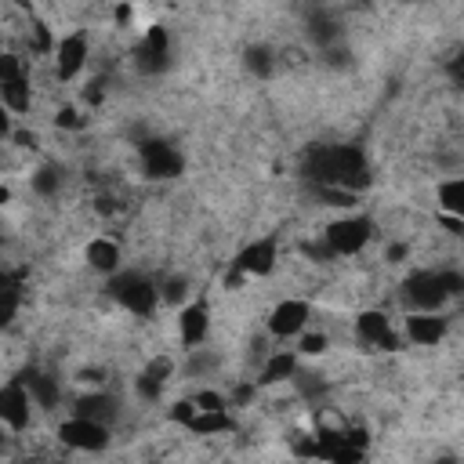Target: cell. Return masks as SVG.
<instances>
[{
	"mask_svg": "<svg viewBox=\"0 0 464 464\" xmlns=\"http://www.w3.org/2000/svg\"><path fill=\"white\" fill-rule=\"evenodd\" d=\"M109 297L123 308V312H130V315H149L152 308H156V301H160V286L145 276V272H138V268H123L120 276H112L109 279Z\"/></svg>",
	"mask_w": 464,
	"mask_h": 464,
	"instance_id": "cell-1",
	"label": "cell"
},
{
	"mask_svg": "<svg viewBox=\"0 0 464 464\" xmlns=\"http://www.w3.org/2000/svg\"><path fill=\"white\" fill-rule=\"evenodd\" d=\"M276 58H279V54H276L272 44H250V47L243 51V65H246L254 76H272V69L279 65Z\"/></svg>",
	"mask_w": 464,
	"mask_h": 464,
	"instance_id": "cell-17",
	"label": "cell"
},
{
	"mask_svg": "<svg viewBox=\"0 0 464 464\" xmlns=\"http://www.w3.org/2000/svg\"><path fill=\"white\" fill-rule=\"evenodd\" d=\"M174 323H178V344L185 352H196L199 344H207V337H210V308L203 301H192V304L178 308Z\"/></svg>",
	"mask_w": 464,
	"mask_h": 464,
	"instance_id": "cell-10",
	"label": "cell"
},
{
	"mask_svg": "<svg viewBox=\"0 0 464 464\" xmlns=\"http://www.w3.org/2000/svg\"><path fill=\"white\" fill-rule=\"evenodd\" d=\"M446 301H450V294H446L439 268H417L402 279V304L410 312H442Z\"/></svg>",
	"mask_w": 464,
	"mask_h": 464,
	"instance_id": "cell-3",
	"label": "cell"
},
{
	"mask_svg": "<svg viewBox=\"0 0 464 464\" xmlns=\"http://www.w3.org/2000/svg\"><path fill=\"white\" fill-rule=\"evenodd\" d=\"M87 58H91V40H87V29H69L58 36V47H54V76L58 83H72L83 69H87Z\"/></svg>",
	"mask_w": 464,
	"mask_h": 464,
	"instance_id": "cell-5",
	"label": "cell"
},
{
	"mask_svg": "<svg viewBox=\"0 0 464 464\" xmlns=\"http://www.w3.org/2000/svg\"><path fill=\"white\" fill-rule=\"evenodd\" d=\"M446 72H450V80L457 87H464V47H457V54L446 62Z\"/></svg>",
	"mask_w": 464,
	"mask_h": 464,
	"instance_id": "cell-22",
	"label": "cell"
},
{
	"mask_svg": "<svg viewBox=\"0 0 464 464\" xmlns=\"http://www.w3.org/2000/svg\"><path fill=\"white\" fill-rule=\"evenodd\" d=\"M33 395H29V388L22 384V381H7L4 384V392H0V417H4V428H7V435H22V431H29V417H33Z\"/></svg>",
	"mask_w": 464,
	"mask_h": 464,
	"instance_id": "cell-8",
	"label": "cell"
},
{
	"mask_svg": "<svg viewBox=\"0 0 464 464\" xmlns=\"http://www.w3.org/2000/svg\"><path fill=\"white\" fill-rule=\"evenodd\" d=\"M83 261L91 272L112 279L123 272V246L112 239V236H91L87 246H83Z\"/></svg>",
	"mask_w": 464,
	"mask_h": 464,
	"instance_id": "cell-12",
	"label": "cell"
},
{
	"mask_svg": "<svg viewBox=\"0 0 464 464\" xmlns=\"http://www.w3.org/2000/svg\"><path fill=\"white\" fill-rule=\"evenodd\" d=\"M450 323L442 319V312H410L402 319V341L417 344V348H435L446 337Z\"/></svg>",
	"mask_w": 464,
	"mask_h": 464,
	"instance_id": "cell-11",
	"label": "cell"
},
{
	"mask_svg": "<svg viewBox=\"0 0 464 464\" xmlns=\"http://www.w3.org/2000/svg\"><path fill=\"white\" fill-rule=\"evenodd\" d=\"M185 297H188V283H185V276H170L167 283H160V301L185 308Z\"/></svg>",
	"mask_w": 464,
	"mask_h": 464,
	"instance_id": "cell-20",
	"label": "cell"
},
{
	"mask_svg": "<svg viewBox=\"0 0 464 464\" xmlns=\"http://www.w3.org/2000/svg\"><path fill=\"white\" fill-rule=\"evenodd\" d=\"M323 239H326V246H330L337 257H355V254H362V250L370 246V239H373V221H370L366 214H344V218H337V221L326 225Z\"/></svg>",
	"mask_w": 464,
	"mask_h": 464,
	"instance_id": "cell-2",
	"label": "cell"
},
{
	"mask_svg": "<svg viewBox=\"0 0 464 464\" xmlns=\"http://www.w3.org/2000/svg\"><path fill=\"white\" fill-rule=\"evenodd\" d=\"M435 199H439V210H442L446 218L464 221V174L439 181V185H435Z\"/></svg>",
	"mask_w": 464,
	"mask_h": 464,
	"instance_id": "cell-16",
	"label": "cell"
},
{
	"mask_svg": "<svg viewBox=\"0 0 464 464\" xmlns=\"http://www.w3.org/2000/svg\"><path fill=\"white\" fill-rule=\"evenodd\" d=\"M192 435H221V431H232V417L228 410H218V413H196V420L188 424Z\"/></svg>",
	"mask_w": 464,
	"mask_h": 464,
	"instance_id": "cell-19",
	"label": "cell"
},
{
	"mask_svg": "<svg viewBox=\"0 0 464 464\" xmlns=\"http://www.w3.org/2000/svg\"><path fill=\"white\" fill-rule=\"evenodd\" d=\"M257 381L261 384H283V381H294L297 377V355L286 348V352H268V359L257 366Z\"/></svg>",
	"mask_w": 464,
	"mask_h": 464,
	"instance_id": "cell-15",
	"label": "cell"
},
{
	"mask_svg": "<svg viewBox=\"0 0 464 464\" xmlns=\"http://www.w3.org/2000/svg\"><path fill=\"white\" fill-rule=\"evenodd\" d=\"M276 265H279V250H276V239H268V236L250 239L232 261V268H239L243 276H272Z\"/></svg>",
	"mask_w": 464,
	"mask_h": 464,
	"instance_id": "cell-13",
	"label": "cell"
},
{
	"mask_svg": "<svg viewBox=\"0 0 464 464\" xmlns=\"http://www.w3.org/2000/svg\"><path fill=\"white\" fill-rule=\"evenodd\" d=\"M138 160H141V174L149 181H167V178L181 174V152L163 138H141L138 141Z\"/></svg>",
	"mask_w": 464,
	"mask_h": 464,
	"instance_id": "cell-6",
	"label": "cell"
},
{
	"mask_svg": "<svg viewBox=\"0 0 464 464\" xmlns=\"http://www.w3.org/2000/svg\"><path fill=\"white\" fill-rule=\"evenodd\" d=\"M29 188H33L36 196H44V199L58 196V188H62V167H58V163H40V167L29 174Z\"/></svg>",
	"mask_w": 464,
	"mask_h": 464,
	"instance_id": "cell-18",
	"label": "cell"
},
{
	"mask_svg": "<svg viewBox=\"0 0 464 464\" xmlns=\"http://www.w3.org/2000/svg\"><path fill=\"white\" fill-rule=\"evenodd\" d=\"M58 442L65 450H76V453H102L112 442V428L87 420V417H65L58 424Z\"/></svg>",
	"mask_w": 464,
	"mask_h": 464,
	"instance_id": "cell-4",
	"label": "cell"
},
{
	"mask_svg": "<svg viewBox=\"0 0 464 464\" xmlns=\"http://www.w3.org/2000/svg\"><path fill=\"white\" fill-rule=\"evenodd\" d=\"M326 348H330V337H326V334H308V330H304V334L297 337V352H301V355H323Z\"/></svg>",
	"mask_w": 464,
	"mask_h": 464,
	"instance_id": "cell-21",
	"label": "cell"
},
{
	"mask_svg": "<svg viewBox=\"0 0 464 464\" xmlns=\"http://www.w3.org/2000/svg\"><path fill=\"white\" fill-rule=\"evenodd\" d=\"M431 464H457V457H450V453H442V457H435Z\"/></svg>",
	"mask_w": 464,
	"mask_h": 464,
	"instance_id": "cell-23",
	"label": "cell"
},
{
	"mask_svg": "<svg viewBox=\"0 0 464 464\" xmlns=\"http://www.w3.org/2000/svg\"><path fill=\"white\" fill-rule=\"evenodd\" d=\"M312 319V304L304 297H283L272 312H268V334L272 337H301L308 330Z\"/></svg>",
	"mask_w": 464,
	"mask_h": 464,
	"instance_id": "cell-9",
	"label": "cell"
},
{
	"mask_svg": "<svg viewBox=\"0 0 464 464\" xmlns=\"http://www.w3.org/2000/svg\"><path fill=\"white\" fill-rule=\"evenodd\" d=\"M120 413V402L102 388V392H87V395H76L72 402V417H87V420H98V424H112Z\"/></svg>",
	"mask_w": 464,
	"mask_h": 464,
	"instance_id": "cell-14",
	"label": "cell"
},
{
	"mask_svg": "<svg viewBox=\"0 0 464 464\" xmlns=\"http://www.w3.org/2000/svg\"><path fill=\"white\" fill-rule=\"evenodd\" d=\"M355 337H359L362 344H370V348H381V352H395L399 344H406L402 334H395L392 315H388L384 308H366V312H359V315H355Z\"/></svg>",
	"mask_w": 464,
	"mask_h": 464,
	"instance_id": "cell-7",
	"label": "cell"
}]
</instances>
